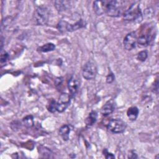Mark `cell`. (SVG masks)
Here are the masks:
<instances>
[{
	"label": "cell",
	"mask_w": 159,
	"mask_h": 159,
	"mask_svg": "<svg viewBox=\"0 0 159 159\" xmlns=\"http://www.w3.org/2000/svg\"><path fill=\"white\" fill-rule=\"evenodd\" d=\"M22 123L24 126L27 128H30L34 125V117L32 115H28L23 118Z\"/></svg>",
	"instance_id": "cell-18"
},
{
	"label": "cell",
	"mask_w": 159,
	"mask_h": 159,
	"mask_svg": "<svg viewBox=\"0 0 159 159\" xmlns=\"http://www.w3.org/2000/svg\"><path fill=\"white\" fill-rule=\"evenodd\" d=\"M139 114V110L136 106H132L129 107L127 111V116L128 118L134 121L138 117Z\"/></svg>",
	"instance_id": "cell-13"
},
{
	"label": "cell",
	"mask_w": 159,
	"mask_h": 159,
	"mask_svg": "<svg viewBox=\"0 0 159 159\" xmlns=\"http://www.w3.org/2000/svg\"><path fill=\"white\" fill-rule=\"evenodd\" d=\"M148 55L147 50L140 51L137 55V59L140 61H145L148 57Z\"/></svg>",
	"instance_id": "cell-20"
},
{
	"label": "cell",
	"mask_w": 159,
	"mask_h": 159,
	"mask_svg": "<svg viewBox=\"0 0 159 159\" xmlns=\"http://www.w3.org/2000/svg\"><path fill=\"white\" fill-rule=\"evenodd\" d=\"M80 86V81L79 78L73 75L71 76L68 81V88L69 89L71 98L75 97V96L77 94Z\"/></svg>",
	"instance_id": "cell-8"
},
{
	"label": "cell",
	"mask_w": 159,
	"mask_h": 159,
	"mask_svg": "<svg viewBox=\"0 0 159 159\" xmlns=\"http://www.w3.org/2000/svg\"><path fill=\"white\" fill-rule=\"evenodd\" d=\"M20 127V122H19L18 120H14L11 124V127L14 131H17Z\"/></svg>",
	"instance_id": "cell-23"
},
{
	"label": "cell",
	"mask_w": 159,
	"mask_h": 159,
	"mask_svg": "<svg viewBox=\"0 0 159 159\" xmlns=\"http://www.w3.org/2000/svg\"><path fill=\"white\" fill-rule=\"evenodd\" d=\"M9 58V54L3 50H1V57H0V59H1V63H4L6 62L7 61V60Z\"/></svg>",
	"instance_id": "cell-22"
},
{
	"label": "cell",
	"mask_w": 159,
	"mask_h": 159,
	"mask_svg": "<svg viewBox=\"0 0 159 159\" xmlns=\"http://www.w3.org/2000/svg\"><path fill=\"white\" fill-rule=\"evenodd\" d=\"M115 79V76H114V75L113 74V73L112 72H110L108 75L106 77V82L107 83H111L114 81Z\"/></svg>",
	"instance_id": "cell-24"
},
{
	"label": "cell",
	"mask_w": 159,
	"mask_h": 159,
	"mask_svg": "<svg viewBox=\"0 0 159 159\" xmlns=\"http://www.w3.org/2000/svg\"><path fill=\"white\" fill-rule=\"evenodd\" d=\"M70 2L68 1H55V6L57 10L60 12H63L70 7Z\"/></svg>",
	"instance_id": "cell-12"
},
{
	"label": "cell",
	"mask_w": 159,
	"mask_h": 159,
	"mask_svg": "<svg viewBox=\"0 0 159 159\" xmlns=\"http://www.w3.org/2000/svg\"><path fill=\"white\" fill-rule=\"evenodd\" d=\"M152 38L150 34L141 35L138 39L137 43L140 47H146L149 45Z\"/></svg>",
	"instance_id": "cell-14"
},
{
	"label": "cell",
	"mask_w": 159,
	"mask_h": 159,
	"mask_svg": "<svg viewBox=\"0 0 159 159\" xmlns=\"http://www.w3.org/2000/svg\"><path fill=\"white\" fill-rule=\"evenodd\" d=\"M55 48V45L53 43H48L39 47L37 50L40 52H48L54 50Z\"/></svg>",
	"instance_id": "cell-17"
},
{
	"label": "cell",
	"mask_w": 159,
	"mask_h": 159,
	"mask_svg": "<svg viewBox=\"0 0 159 159\" xmlns=\"http://www.w3.org/2000/svg\"><path fill=\"white\" fill-rule=\"evenodd\" d=\"M107 2V1H95L93 2V9L98 16H101L105 13Z\"/></svg>",
	"instance_id": "cell-9"
},
{
	"label": "cell",
	"mask_w": 159,
	"mask_h": 159,
	"mask_svg": "<svg viewBox=\"0 0 159 159\" xmlns=\"http://www.w3.org/2000/svg\"><path fill=\"white\" fill-rule=\"evenodd\" d=\"M70 128L68 125H63L59 129V134L63 140L66 141L69 139Z\"/></svg>",
	"instance_id": "cell-15"
},
{
	"label": "cell",
	"mask_w": 159,
	"mask_h": 159,
	"mask_svg": "<svg viewBox=\"0 0 159 159\" xmlns=\"http://www.w3.org/2000/svg\"><path fill=\"white\" fill-rule=\"evenodd\" d=\"M86 24V22L83 19H80V20H78V22H76L75 24H73L68 23L66 25V32H73V31L85 27Z\"/></svg>",
	"instance_id": "cell-11"
},
{
	"label": "cell",
	"mask_w": 159,
	"mask_h": 159,
	"mask_svg": "<svg viewBox=\"0 0 159 159\" xmlns=\"http://www.w3.org/2000/svg\"><path fill=\"white\" fill-rule=\"evenodd\" d=\"M137 42V36L136 32H131L126 35L124 39L123 44L125 49L127 50H132L136 47Z\"/></svg>",
	"instance_id": "cell-7"
},
{
	"label": "cell",
	"mask_w": 159,
	"mask_h": 159,
	"mask_svg": "<svg viewBox=\"0 0 159 159\" xmlns=\"http://www.w3.org/2000/svg\"><path fill=\"white\" fill-rule=\"evenodd\" d=\"M127 124L120 119H111L107 125V130L112 134H122L125 130Z\"/></svg>",
	"instance_id": "cell-4"
},
{
	"label": "cell",
	"mask_w": 159,
	"mask_h": 159,
	"mask_svg": "<svg viewBox=\"0 0 159 159\" xmlns=\"http://www.w3.org/2000/svg\"><path fill=\"white\" fill-rule=\"evenodd\" d=\"M34 19L37 25H45L49 19V11L47 7L40 6L36 8L34 12Z\"/></svg>",
	"instance_id": "cell-3"
},
{
	"label": "cell",
	"mask_w": 159,
	"mask_h": 159,
	"mask_svg": "<svg viewBox=\"0 0 159 159\" xmlns=\"http://www.w3.org/2000/svg\"><path fill=\"white\" fill-rule=\"evenodd\" d=\"M124 19L129 22L139 23L142 21L143 16L142 12L139 4L134 2L124 13Z\"/></svg>",
	"instance_id": "cell-1"
},
{
	"label": "cell",
	"mask_w": 159,
	"mask_h": 159,
	"mask_svg": "<svg viewBox=\"0 0 159 159\" xmlns=\"http://www.w3.org/2000/svg\"><path fill=\"white\" fill-rule=\"evenodd\" d=\"M103 152H104V155L105 156V157L106 158H115L114 155L112 153H109L106 149H104L103 150Z\"/></svg>",
	"instance_id": "cell-25"
},
{
	"label": "cell",
	"mask_w": 159,
	"mask_h": 159,
	"mask_svg": "<svg viewBox=\"0 0 159 159\" xmlns=\"http://www.w3.org/2000/svg\"><path fill=\"white\" fill-rule=\"evenodd\" d=\"M97 117H98V113L95 111H91L89 114L88 117L86 118L85 120V123L86 125L88 126H91L93 125L97 120Z\"/></svg>",
	"instance_id": "cell-16"
},
{
	"label": "cell",
	"mask_w": 159,
	"mask_h": 159,
	"mask_svg": "<svg viewBox=\"0 0 159 159\" xmlns=\"http://www.w3.org/2000/svg\"><path fill=\"white\" fill-rule=\"evenodd\" d=\"M115 110V103L112 100H109L102 107L101 113L104 116H107L112 114Z\"/></svg>",
	"instance_id": "cell-10"
},
{
	"label": "cell",
	"mask_w": 159,
	"mask_h": 159,
	"mask_svg": "<svg viewBox=\"0 0 159 159\" xmlns=\"http://www.w3.org/2000/svg\"><path fill=\"white\" fill-rule=\"evenodd\" d=\"M123 4L122 1H107L105 14L112 17H119L122 11Z\"/></svg>",
	"instance_id": "cell-2"
},
{
	"label": "cell",
	"mask_w": 159,
	"mask_h": 159,
	"mask_svg": "<svg viewBox=\"0 0 159 159\" xmlns=\"http://www.w3.org/2000/svg\"><path fill=\"white\" fill-rule=\"evenodd\" d=\"M71 102V96L66 93H63L59 96L57 102V111L59 112H63L70 106Z\"/></svg>",
	"instance_id": "cell-6"
},
{
	"label": "cell",
	"mask_w": 159,
	"mask_h": 159,
	"mask_svg": "<svg viewBox=\"0 0 159 159\" xmlns=\"http://www.w3.org/2000/svg\"><path fill=\"white\" fill-rule=\"evenodd\" d=\"M97 71L98 69L95 62L92 60H89L84 65L82 75L86 80H91L96 78Z\"/></svg>",
	"instance_id": "cell-5"
},
{
	"label": "cell",
	"mask_w": 159,
	"mask_h": 159,
	"mask_svg": "<svg viewBox=\"0 0 159 159\" xmlns=\"http://www.w3.org/2000/svg\"><path fill=\"white\" fill-rule=\"evenodd\" d=\"M47 108L48 111L50 112H54L57 111V102L55 100L53 99H51L48 101L47 105Z\"/></svg>",
	"instance_id": "cell-19"
},
{
	"label": "cell",
	"mask_w": 159,
	"mask_h": 159,
	"mask_svg": "<svg viewBox=\"0 0 159 159\" xmlns=\"http://www.w3.org/2000/svg\"><path fill=\"white\" fill-rule=\"evenodd\" d=\"M68 22L64 20H61L57 25V29L62 33L66 32V25Z\"/></svg>",
	"instance_id": "cell-21"
},
{
	"label": "cell",
	"mask_w": 159,
	"mask_h": 159,
	"mask_svg": "<svg viewBox=\"0 0 159 159\" xmlns=\"http://www.w3.org/2000/svg\"><path fill=\"white\" fill-rule=\"evenodd\" d=\"M158 80H157L155 83H154L152 91L153 93H155L156 94H158Z\"/></svg>",
	"instance_id": "cell-26"
}]
</instances>
